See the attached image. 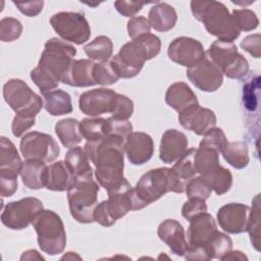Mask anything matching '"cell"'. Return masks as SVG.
Listing matches in <instances>:
<instances>
[{"label":"cell","instance_id":"cell-21","mask_svg":"<svg viewBox=\"0 0 261 261\" xmlns=\"http://www.w3.org/2000/svg\"><path fill=\"white\" fill-rule=\"evenodd\" d=\"M188 150L186 135L177 129H167L161 137L159 158L163 163L175 162Z\"/></svg>","mask_w":261,"mask_h":261},{"label":"cell","instance_id":"cell-3","mask_svg":"<svg viewBox=\"0 0 261 261\" xmlns=\"http://www.w3.org/2000/svg\"><path fill=\"white\" fill-rule=\"evenodd\" d=\"M134 190L142 208H145L168 192L184 193L186 185L176 177L171 168L159 167L144 173Z\"/></svg>","mask_w":261,"mask_h":261},{"label":"cell","instance_id":"cell-56","mask_svg":"<svg viewBox=\"0 0 261 261\" xmlns=\"http://www.w3.org/2000/svg\"><path fill=\"white\" fill-rule=\"evenodd\" d=\"M220 260H248V257L241 251H229L223 255Z\"/></svg>","mask_w":261,"mask_h":261},{"label":"cell","instance_id":"cell-49","mask_svg":"<svg viewBox=\"0 0 261 261\" xmlns=\"http://www.w3.org/2000/svg\"><path fill=\"white\" fill-rule=\"evenodd\" d=\"M205 212H207V205L204 200L200 199H189L181 208V215L189 221L193 217Z\"/></svg>","mask_w":261,"mask_h":261},{"label":"cell","instance_id":"cell-45","mask_svg":"<svg viewBox=\"0 0 261 261\" xmlns=\"http://www.w3.org/2000/svg\"><path fill=\"white\" fill-rule=\"evenodd\" d=\"M133 133V124L128 120L116 119L113 117L106 118V136H118L123 140Z\"/></svg>","mask_w":261,"mask_h":261},{"label":"cell","instance_id":"cell-33","mask_svg":"<svg viewBox=\"0 0 261 261\" xmlns=\"http://www.w3.org/2000/svg\"><path fill=\"white\" fill-rule=\"evenodd\" d=\"M64 162L66 163L74 178L93 172V169L90 165V159L82 147L75 146L70 148L65 154Z\"/></svg>","mask_w":261,"mask_h":261},{"label":"cell","instance_id":"cell-32","mask_svg":"<svg viewBox=\"0 0 261 261\" xmlns=\"http://www.w3.org/2000/svg\"><path fill=\"white\" fill-rule=\"evenodd\" d=\"M225 161L237 169H243L249 164V152L247 145L242 141L226 142L220 150Z\"/></svg>","mask_w":261,"mask_h":261},{"label":"cell","instance_id":"cell-22","mask_svg":"<svg viewBox=\"0 0 261 261\" xmlns=\"http://www.w3.org/2000/svg\"><path fill=\"white\" fill-rule=\"evenodd\" d=\"M159 239L165 243L171 252L177 256H184L188 249V242L182 225L175 219L162 221L157 229Z\"/></svg>","mask_w":261,"mask_h":261},{"label":"cell","instance_id":"cell-15","mask_svg":"<svg viewBox=\"0 0 261 261\" xmlns=\"http://www.w3.org/2000/svg\"><path fill=\"white\" fill-rule=\"evenodd\" d=\"M167 55L171 61L189 68L202 60L206 53L198 40L190 37H178L169 44Z\"/></svg>","mask_w":261,"mask_h":261},{"label":"cell","instance_id":"cell-19","mask_svg":"<svg viewBox=\"0 0 261 261\" xmlns=\"http://www.w3.org/2000/svg\"><path fill=\"white\" fill-rule=\"evenodd\" d=\"M124 153L134 165H142L149 161L154 153V143L150 135L133 132L124 140Z\"/></svg>","mask_w":261,"mask_h":261},{"label":"cell","instance_id":"cell-7","mask_svg":"<svg viewBox=\"0 0 261 261\" xmlns=\"http://www.w3.org/2000/svg\"><path fill=\"white\" fill-rule=\"evenodd\" d=\"M75 54L74 46L62 39L52 38L45 43L37 67L60 83Z\"/></svg>","mask_w":261,"mask_h":261},{"label":"cell","instance_id":"cell-48","mask_svg":"<svg viewBox=\"0 0 261 261\" xmlns=\"http://www.w3.org/2000/svg\"><path fill=\"white\" fill-rule=\"evenodd\" d=\"M248 71H249V62L242 54H240L239 57L236 59V61L226 69H224L222 73L229 79L241 80L248 73Z\"/></svg>","mask_w":261,"mask_h":261},{"label":"cell","instance_id":"cell-40","mask_svg":"<svg viewBox=\"0 0 261 261\" xmlns=\"http://www.w3.org/2000/svg\"><path fill=\"white\" fill-rule=\"evenodd\" d=\"M185 192L188 199H200L206 201L210 197L212 189L204 178L201 176H194L187 182Z\"/></svg>","mask_w":261,"mask_h":261},{"label":"cell","instance_id":"cell-52","mask_svg":"<svg viewBox=\"0 0 261 261\" xmlns=\"http://www.w3.org/2000/svg\"><path fill=\"white\" fill-rule=\"evenodd\" d=\"M147 4L146 2H141V1H126V0H118L114 2V6L116 10L123 16L130 17L138 13L144 5Z\"/></svg>","mask_w":261,"mask_h":261},{"label":"cell","instance_id":"cell-27","mask_svg":"<svg viewBox=\"0 0 261 261\" xmlns=\"http://www.w3.org/2000/svg\"><path fill=\"white\" fill-rule=\"evenodd\" d=\"M148 20L155 31L167 32L174 28L177 21V14L171 5L164 2H156L149 11Z\"/></svg>","mask_w":261,"mask_h":261},{"label":"cell","instance_id":"cell-50","mask_svg":"<svg viewBox=\"0 0 261 261\" xmlns=\"http://www.w3.org/2000/svg\"><path fill=\"white\" fill-rule=\"evenodd\" d=\"M17 190V175L0 172V194L1 197H10Z\"/></svg>","mask_w":261,"mask_h":261},{"label":"cell","instance_id":"cell-29","mask_svg":"<svg viewBox=\"0 0 261 261\" xmlns=\"http://www.w3.org/2000/svg\"><path fill=\"white\" fill-rule=\"evenodd\" d=\"M22 161L14 144L6 137L0 139V172L18 175Z\"/></svg>","mask_w":261,"mask_h":261},{"label":"cell","instance_id":"cell-12","mask_svg":"<svg viewBox=\"0 0 261 261\" xmlns=\"http://www.w3.org/2000/svg\"><path fill=\"white\" fill-rule=\"evenodd\" d=\"M110 61L119 79H132L141 72L147 60L139 44L133 40L125 43Z\"/></svg>","mask_w":261,"mask_h":261},{"label":"cell","instance_id":"cell-57","mask_svg":"<svg viewBox=\"0 0 261 261\" xmlns=\"http://www.w3.org/2000/svg\"><path fill=\"white\" fill-rule=\"evenodd\" d=\"M32 259H39L44 260V257H42L36 250H29L23 252V254L20 257V260H32Z\"/></svg>","mask_w":261,"mask_h":261},{"label":"cell","instance_id":"cell-13","mask_svg":"<svg viewBox=\"0 0 261 261\" xmlns=\"http://www.w3.org/2000/svg\"><path fill=\"white\" fill-rule=\"evenodd\" d=\"M192 84L203 92H215L223 82V73L207 56L187 69Z\"/></svg>","mask_w":261,"mask_h":261},{"label":"cell","instance_id":"cell-51","mask_svg":"<svg viewBox=\"0 0 261 261\" xmlns=\"http://www.w3.org/2000/svg\"><path fill=\"white\" fill-rule=\"evenodd\" d=\"M36 122L35 116H24L16 114L12 120V134L14 137H21L24 132L34 126Z\"/></svg>","mask_w":261,"mask_h":261},{"label":"cell","instance_id":"cell-53","mask_svg":"<svg viewBox=\"0 0 261 261\" xmlns=\"http://www.w3.org/2000/svg\"><path fill=\"white\" fill-rule=\"evenodd\" d=\"M261 36L260 34L249 35L241 42V47L255 58H260L261 55Z\"/></svg>","mask_w":261,"mask_h":261},{"label":"cell","instance_id":"cell-9","mask_svg":"<svg viewBox=\"0 0 261 261\" xmlns=\"http://www.w3.org/2000/svg\"><path fill=\"white\" fill-rule=\"evenodd\" d=\"M50 24L62 40L76 45L86 43L91 36L90 24L81 12H57L51 16Z\"/></svg>","mask_w":261,"mask_h":261},{"label":"cell","instance_id":"cell-31","mask_svg":"<svg viewBox=\"0 0 261 261\" xmlns=\"http://www.w3.org/2000/svg\"><path fill=\"white\" fill-rule=\"evenodd\" d=\"M55 133L65 148H73L83 140L80 122L74 118H64L56 122Z\"/></svg>","mask_w":261,"mask_h":261},{"label":"cell","instance_id":"cell-6","mask_svg":"<svg viewBox=\"0 0 261 261\" xmlns=\"http://www.w3.org/2000/svg\"><path fill=\"white\" fill-rule=\"evenodd\" d=\"M40 249L51 256L63 252L66 246V232L60 216L52 211L43 209L33 220Z\"/></svg>","mask_w":261,"mask_h":261},{"label":"cell","instance_id":"cell-16","mask_svg":"<svg viewBox=\"0 0 261 261\" xmlns=\"http://www.w3.org/2000/svg\"><path fill=\"white\" fill-rule=\"evenodd\" d=\"M116 94L113 90L106 88L87 91L80 96V110L90 117H98L104 113H111Z\"/></svg>","mask_w":261,"mask_h":261},{"label":"cell","instance_id":"cell-43","mask_svg":"<svg viewBox=\"0 0 261 261\" xmlns=\"http://www.w3.org/2000/svg\"><path fill=\"white\" fill-rule=\"evenodd\" d=\"M135 41L139 44V46L143 50L146 60H150L154 58L160 52L161 41L159 37H157L156 35H153L150 33L135 39Z\"/></svg>","mask_w":261,"mask_h":261},{"label":"cell","instance_id":"cell-4","mask_svg":"<svg viewBox=\"0 0 261 261\" xmlns=\"http://www.w3.org/2000/svg\"><path fill=\"white\" fill-rule=\"evenodd\" d=\"M99 185L93 172L77 176L67 190V200L71 216L80 223L94 222V210L98 205Z\"/></svg>","mask_w":261,"mask_h":261},{"label":"cell","instance_id":"cell-41","mask_svg":"<svg viewBox=\"0 0 261 261\" xmlns=\"http://www.w3.org/2000/svg\"><path fill=\"white\" fill-rule=\"evenodd\" d=\"M239 30L242 32H250L257 29L259 19L256 13L251 9H234L231 13Z\"/></svg>","mask_w":261,"mask_h":261},{"label":"cell","instance_id":"cell-54","mask_svg":"<svg viewBox=\"0 0 261 261\" xmlns=\"http://www.w3.org/2000/svg\"><path fill=\"white\" fill-rule=\"evenodd\" d=\"M93 218L95 222L101 224L102 226H111L116 222V220H114L108 212L106 200L102 201L101 203H98L94 210Z\"/></svg>","mask_w":261,"mask_h":261},{"label":"cell","instance_id":"cell-11","mask_svg":"<svg viewBox=\"0 0 261 261\" xmlns=\"http://www.w3.org/2000/svg\"><path fill=\"white\" fill-rule=\"evenodd\" d=\"M20 152L25 160L32 159L50 163L58 157L60 149L50 135L30 132L20 140Z\"/></svg>","mask_w":261,"mask_h":261},{"label":"cell","instance_id":"cell-18","mask_svg":"<svg viewBox=\"0 0 261 261\" xmlns=\"http://www.w3.org/2000/svg\"><path fill=\"white\" fill-rule=\"evenodd\" d=\"M178 121L182 127L198 136H204L216 125L215 113L198 104L191 106L178 114Z\"/></svg>","mask_w":261,"mask_h":261},{"label":"cell","instance_id":"cell-17","mask_svg":"<svg viewBox=\"0 0 261 261\" xmlns=\"http://www.w3.org/2000/svg\"><path fill=\"white\" fill-rule=\"evenodd\" d=\"M250 207L241 203H228L217 211V221L220 227L228 233H242L247 230Z\"/></svg>","mask_w":261,"mask_h":261},{"label":"cell","instance_id":"cell-58","mask_svg":"<svg viewBox=\"0 0 261 261\" xmlns=\"http://www.w3.org/2000/svg\"><path fill=\"white\" fill-rule=\"evenodd\" d=\"M74 259V258H76V259H82L79 255H76V254H73V252H67V254L66 255H64L61 259L63 260V259Z\"/></svg>","mask_w":261,"mask_h":261},{"label":"cell","instance_id":"cell-44","mask_svg":"<svg viewBox=\"0 0 261 261\" xmlns=\"http://www.w3.org/2000/svg\"><path fill=\"white\" fill-rule=\"evenodd\" d=\"M134 112L133 101L122 94H116L114 105L111 111V117L121 120H128Z\"/></svg>","mask_w":261,"mask_h":261},{"label":"cell","instance_id":"cell-20","mask_svg":"<svg viewBox=\"0 0 261 261\" xmlns=\"http://www.w3.org/2000/svg\"><path fill=\"white\" fill-rule=\"evenodd\" d=\"M216 230V222L209 213L205 212L193 217L190 220V225L187 231L188 246L204 248Z\"/></svg>","mask_w":261,"mask_h":261},{"label":"cell","instance_id":"cell-28","mask_svg":"<svg viewBox=\"0 0 261 261\" xmlns=\"http://www.w3.org/2000/svg\"><path fill=\"white\" fill-rule=\"evenodd\" d=\"M46 162L40 160H25L22 162L19 175L23 185L30 190H40L44 188Z\"/></svg>","mask_w":261,"mask_h":261},{"label":"cell","instance_id":"cell-47","mask_svg":"<svg viewBox=\"0 0 261 261\" xmlns=\"http://www.w3.org/2000/svg\"><path fill=\"white\" fill-rule=\"evenodd\" d=\"M226 142H227V140H226L225 134L222 130V128L215 126V127L211 128L207 134L204 135V138L200 142V145L215 148L220 153V150L222 149V147L225 145Z\"/></svg>","mask_w":261,"mask_h":261},{"label":"cell","instance_id":"cell-35","mask_svg":"<svg viewBox=\"0 0 261 261\" xmlns=\"http://www.w3.org/2000/svg\"><path fill=\"white\" fill-rule=\"evenodd\" d=\"M197 149H188L171 167L176 177L187 186V182L196 175L197 170L195 167V155Z\"/></svg>","mask_w":261,"mask_h":261},{"label":"cell","instance_id":"cell-1","mask_svg":"<svg viewBox=\"0 0 261 261\" xmlns=\"http://www.w3.org/2000/svg\"><path fill=\"white\" fill-rule=\"evenodd\" d=\"M84 150L96 166L98 184L107 192L121 185L126 178L124 168V140L118 136H105L94 142H87Z\"/></svg>","mask_w":261,"mask_h":261},{"label":"cell","instance_id":"cell-25","mask_svg":"<svg viewBox=\"0 0 261 261\" xmlns=\"http://www.w3.org/2000/svg\"><path fill=\"white\" fill-rule=\"evenodd\" d=\"M74 177L64 161H57L47 166L44 178V187L50 191H67Z\"/></svg>","mask_w":261,"mask_h":261},{"label":"cell","instance_id":"cell-26","mask_svg":"<svg viewBox=\"0 0 261 261\" xmlns=\"http://www.w3.org/2000/svg\"><path fill=\"white\" fill-rule=\"evenodd\" d=\"M207 54L208 58L217 67H219L222 72L224 69L230 66L240 55V53L238 52V48L233 42L221 40L214 41L210 45Z\"/></svg>","mask_w":261,"mask_h":261},{"label":"cell","instance_id":"cell-36","mask_svg":"<svg viewBox=\"0 0 261 261\" xmlns=\"http://www.w3.org/2000/svg\"><path fill=\"white\" fill-rule=\"evenodd\" d=\"M252 207L249 212V219L247 230L251 240V244L254 249L260 252L261 240H260V195H256L252 201Z\"/></svg>","mask_w":261,"mask_h":261},{"label":"cell","instance_id":"cell-39","mask_svg":"<svg viewBox=\"0 0 261 261\" xmlns=\"http://www.w3.org/2000/svg\"><path fill=\"white\" fill-rule=\"evenodd\" d=\"M93 76L96 84L102 86L115 84L119 80V76L116 73L111 61L108 60L94 64Z\"/></svg>","mask_w":261,"mask_h":261},{"label":"cell","instance_id":"cell-24","mask_svg":"<svg viewBox=\"0 0 261 261\" xmlns=\"http://www.w3.org/2000/svg\"><path fill=\"white\" fill-rule=\"evenodd\" d=\"M165 102L179 114L191 106L198 104V99L186 83L176 82L168 87L165 93Z\"/></svg>","mask_w":261,"mask_h":261},{"label":"cell","instance_id":"cell-14","mask_svg":"<svg viewBox=\"0 0 261 261\" xmlns=\"http://www.w3.org/2000/svg\"><path fill=\"white\" fill-rule=\"evenodd\" d=\"M107 193V209L114 220L125 216L132 210L143 209L137 199L134 188L126 179L121 185Z\"/></svg>","mask_w":261,"mask_h":261},{"label":"cell","instance_id":"cell-34","mask_svg":"<svg viewBox=\"0 0 261 261\" xmlns=\"http://www.w3.org/2000/svg\"><path fill=\"white\" fill-rule=\"evenodd\" d=\"M87 56L96 61H107L113 52V43L106 36H98L84 47Z\"/></svg>","mask_w":261,"mask_h":261},{"label":"cell","instance_id":"cell-5","mask_svg":"<svg viewBox=\"0 0 261 261\" xmlns=\"http://www.w3.org/2000/svg\"><path fill=\"white\" fill-rule=\"evenodd\" d=\"M197 173L204 178L216 195H223L232 186L231 172L219 164V151L215 148L199 145L195 155Z\"/></svg>","mask_w":261,"mask_h":261},{"label":"cell","instance_id":"cell-46","mask_svg":"<svg viewBox=\"0 0 261 261\" xmlns=\"http://www.w3.org/2000/svg\"><path fill=\"white\" fill-rule=\"evenodd\" d=\"M151 25L148 18L145 16H133L127 21V33L128 36L135 40L141 36L150 34Z\"/></svg>","mask_w":261,"mask_h":261},{"label":"cell","instance_id":"cell-38","mask_svg":"<svg viewBox=\"0 0 261 261\" xmlns=\"http://www.w3.org/2000/svg\"><path fill=\"white\" fill-rule=\"evenodd\" d=\"M80 130L87 142H94L106 136V119L102 117H87L80 122Z\"/></svg>","mask_w":261,"mask_h":261},{"label":"cell","instance_id":"cell-8","mask_svg":"<svg viewBox=\"0 0 261 261\" xmlns=\"http://www.w3.org/2000/svg\"><path fill=\"white\" fill-rule=\"evenodd\" d=\"M3 97L8 106L18 115L36 117L44 107L41 97L19 79H11L5 83Z\"/></svg>","mask_w":261,"mask_h":261},{"label":"cell","instance_id":"cell-37","mask_svg":"<svg viewBox=\"0 0 261 261\" xmlns=\"http://www.w3.org/2000/svg\"><path fill=\"white\" fill-rule=\"evenodd\" d=\"M204 248L210 260L220 259L223 255L232 249V241L227 234L216 230Z\"/></svg>","mask_w":261,"mask_h":261},{"label":"cell","instance_id":"cell-23","mask_svg":"<svg viewBox=\"0 0 261 261\" xmlns=\"http://www.w3.org/2000/svg\"><path fill=\"white\" fill-rule=\"evenodd\" d=\"M94 64L90 59H73L61 83L71 87H91L97 85L93 76Z\"/></svg>","mask_w":261,"mask_h":261},{"label":"cell","instance_id":"cell-30","mask_svg":"<svg viewBox=\"0 0 261 261\" xmlns=\"http://www.w3.org/2000/svg\"><path fill=\"white\" fill-rule=\"evenodd\" d=\"M44 96V108L52 116L68 114L72 111L70 95L60 89H55Z\"/></svg>","mask_w":261,"mask_h":261},{"label":"cell","instance_id":"cell-55","mask_svg":"<svg viewBox=\"0 0 261 261\" xmlns=\"http://www.w3.org/2000/svg\"><path fill=\"white\" fill-rule=\"evenodd\" d=\"M13 4L18 8V10L27 16L34 17L37 16L43 9L44 1H28V2H15Z\"/></svg>","mask_w":261,"mask_h":261},{"label":"cell","instance_id":"cell-10","mask_svg":"<svg viewBox=\"0 0 261 261\" xmlns=\"http://www.w3.org/2000/svg\"><path fill=\"white\" fill-rule=\"evenodd\" d=\"M44 209L41 200L27 197L18 201L8 203L1 213V222L8 228L20 230L27 228Z\"/></svg>","mask_w":261,"mask_h":261},{"label":"cell","instance_id":"cell-2","mask_svg":"<svg viewBox=\"0 0 261 261\" xmlns=\"http://www.w3.org/2000/svg\"><path fill=\"white\" fill-rule=\"evenodd\" d=\"M194 17L203 22L206 31L221 41L233 42L241 34L227 7L219 1H191Z\"/></svg>","mask_w":261,"mask_h":261},{"label":"cell","instance_id":"cell-42","mask_svg":"<svg viewBox=\"0 0 261 261\" xmlns=\"http://www.w3.org/2000/svg\"><path fill=\"white\" fill-rule=\"evenodd\" d=\"M22 32L21 22L13 17H4L0 21V39L2 42H12L18 39Z\"/></svg>","mask_w":261,"mask_h":261}]
</instances>
